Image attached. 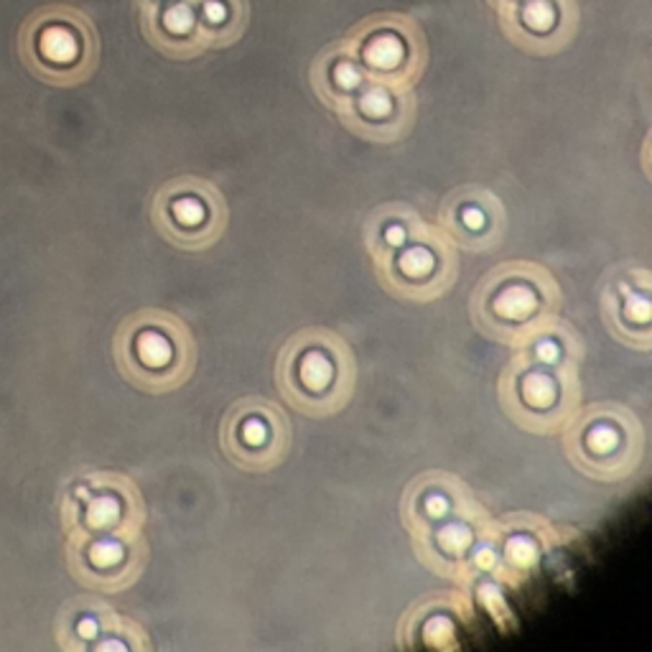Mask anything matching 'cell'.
Returning <instances> with one entry per match:
<instances>
[{
  "label": "cell",
  "mask_w": 652,
  "mask_h": 652,
  "mask_svg": "<svg viewBox=\"0 0 652 652\" xmlns=\"http://www.w3.org/2000/svg\"><path fill=\"white\" fill-rule=\"evenodd\" d=\"M19 49L34 74L54 84H74L88 80L95 69L100 42L88 15L51 5L23 23Z\"/></svg>",
  "instance_id": "obj_1"
},
{
  "label": "cell",
  "mask_w": 652,
  "mask_h": 652,
  "mask_svg": "<svg viewBox=\"0 0 652 652\" xmlns=\"http://www.w3.org/2000/svg\"><path fill=\"white\" fill-rule=\"evenodd\" d=\"M345 44L375 82L410 84L426 61L421 31L406 15H375L352 31Z\"/></svg>",
  "instance_id": "obj_2"
},
{
  "label": "cell",
  "mask_w": 652,
  "mask_h": 652,
  "mask_svg": "<svg viewBox=\"0 0 652 652\" xmlns=\"http://www.w3.org/2000/svg\"><path fill=\"white\" fill-rule=\"evenodd\" d=\"M286 387L299 406L329 410L345 398V354L326 339H306L286 357Z\"/></svg>",
  "instance_id": "obj_3"
},
{
  "label": "cell",
  "mask_w": 652,
  "mask_h": 652,
  "mask_svg": "<svg viewBox=\"0 0 652 652\" xmlns=\"http://www.w3.org/2000/svg\"><path fill=\"white\" fill-rule=\"evenodd\" d=\"M497 15L512 42L538 54L569 44L579 21L573 0H517Z\"/></svg>",
  "instance_id": "obj_4"
},
{
  "label": "cell",
  "mask_w": 652,
  "mask_h": 652,
  "mask_svg": "<svg viewBox=\"0 0 652 652\" xmlns=\"http://www.w3.org/2000/svg\"><path fill=\"white\" fill-rule=\"evenodd\" d=\"M123 364L143 385H168L182 377L186 339L176 326L143 322L123 341Z\"/></svg>",
  "instance_id": "obj_5"
},
{
  "label": "cell",
  "mask_w": 652,
  "mask_h": 652,
  "mask_svg": "<svg viewBox=\"0 0 652 652\" xmlns=\"http://www.w3.org/2000/svg\"><path fill=\"white\" fill-rule=\"evenodd\" d=\"M349 126L370 136H391L406 126L410 118L408 84H387L370 80L364 88L337 107Z\"/></svg>",
  "instance_id": "obj_6"
},
{
  "label": "cell",
  "mask_w": 652,
  "mask_h": 652,
  "mask_svg": "<svg viewBox=\"0 0 652 652\" xmlns=\"http://www.w3.org/2000/svg\"><path fill=\"white\" fill-rule=\"evenodd\" d=\"M286 426L281 416L270 406H245L240 408L232 421L228 423V452L235 456L240 464L247 467H263L270 464L276 456H281L286 444Z\"/></svg>",
  "instance_id": "obj_7"
},
{
  "label": "cell",
  "mask_w": 652,
  "mask_h": 652,
  "mask_svg": "<svg viewBox=\"0 0 652 652\" xmlns=\"http://www.w3.org/2000/svg\"><path fill=\"white\" fill-rule=\"evenodd\" d=\"M141 23L149 42L171 57H191L205 51L194 0H163L159 5L143 8Z\"/></svg>",
  "instance_id": "obj_8"
},
{
  "label": "cell",
  "mask_w": 652,
  "mask_h": 652,
  "mask_svg": "<svg viewBox=\"0 0 652 652\" xmlns=\"http://www.w3.org/2000/svg\"><path fill=\"white\" fill-rule=\"evenodd\" d=\"M312 80L326 103L341 107L349 97L357 95V92L370 82V77L364 74L360 61L347 49V44L339 42L329 46V49L316 59L312 69Z\"/></svg>",
  "instance_id": "obj_9"
},
{
  "label": "cell",
  "mask_w": 652,
  "mask_h": 652,
  "mask_svg": "<svg viewBox=\"0 0 652 652\" xmlns=\"http://www.w3.org/2000/svg\"><path fill=\"white\" fill-rule=\"evenodd\" d=\"M194 3H197L205 49H217V46L232 44L245 31V0H194Z\"/></svg>",
  "instance_id": "obj_10"
},
{
  "label": "cell",
  "mask_w": 652,
  "mask_h": 652,
  "mask_svg": "<svg viewBox=\"0 0 652 652\" xmlns=\"http://www.w3.org/2000/svg\"><path fill=\"white\" fill-rule=\"evenodd\" d=\"M212 212L214 205H207V201L201 199V191H182L176 194V197H168L163 201V228L168 232L174 228H184V235L178 240H201L209 224L217 228V224L209 220Z\"/></svg>",
  "instance_id": "obj_11"
},
{
  "label": "cell",
  "mask_w": 652,
  "mask_h": 652,
  "mask_svg": "<svg viewBox=\"0 0 652 652\" xmlns=\"http://www.w3.org/2000/svg\"><path fill=\"white\" fill-rule=\"evenodd\" d=\"M120 497L113 492H103L92 497L84 508L82 515V531L88 533H115V525L120 523Z\"/></svg>",
  "instance_id": "obj_12"
},
{
  "label": "cell",
  "mask_w": 652,
  "mask_h": 652,
  "mask_svg": "<svg viewBox=\"0 0 652 652\" xmlns=\"http://www.w3.org/2000/svg\"><path fill=\"white\" fill-rule=\"evenodd\" d=\"M512 3H517V0H492V5H494L497 13L504 11V8H510Z\"/></svg>",
  "instance_id": "obj_13"
},
{
  "label": "cell",
  "mask_w": 652,
  "mask_h": 652,
  "mask_svg": "<svg viewBox=\"0 0 652 652\" xmlns=\"http://www.w3.org/2000/svg\"><path fill=\"white\" fill-rule=\"evenodd\" d=\"M159 3H163V0H136L138 11H143V8H151V5H159Z\"/></svg>",
  "instance_id": "obj_14"
}]
</instances>
